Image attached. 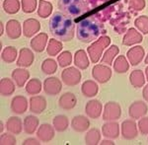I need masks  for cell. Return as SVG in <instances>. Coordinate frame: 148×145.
Masks as SVG:
<instances>
[{
  "label": "cell",
  "mask_w": 148,
  "mask_h": 145,
  "mask_svg": "<svg viewBox=\"0 0 148 145\" xmlns=\"http://www.w3.org/2000/svg\"><path fill=\"white\" fill-rule=\"evenodd\" d=\"M40 140L39 139V138H28V139H26L25 141L23 142V144L24 145H29V144H36V145H39V144H40Z\"/></svg>",
  "instance_id": "obj_47"
},
{
  "label": "cell",
  "mask_w": 148,
  "mask_h": 145,
  "mask_svg": "<svg viewBox=\"0 0 148 145\" xmlns=\"http://www.w3.org/2000/svg\"><path fill=\"white\" fill-rule=\"evenodd\" d=\"M142 95H143V98H144L145 101L148 102V85L144 87V89H143V92H142Z\"/></svg>",
  "instance_id": "obj_48"
},
{
  "label": "cell",
  "mask_w": 148,
  "mask_h": 145,
  "mask_svg": "<svg viewBox=\"0 0 148 145\" xmlns=\"http://www.w3.org/2000/svg\"><path fill=\"white\" fill-rule=\"evenodd\" d=\"M145 73H146V78H147V80H148V66L146 67V69H145Z\"/></svg>",
  "instance_id": "obj_51"
},
{
  "label": "cell",
  "mask_w": 148,
  "mask_h": 145,
  "mask_svg": "<svg viewBox=\"0 0 148 145\" xmlns=\"http://www.w3.org/2000/svg\"><path fill=\"white\" fill-rule=\"evenodd\" d=\"M130 81L134 88H140L144 85L145 78L141 70H134L130 75Z\"/></svg>",
  "instance_id": "obj_31"
},
{
  "label": "cell",
  "mask_w": 148,
  "mask_h": 145,
  "mask_svg": "<svg viewBox=\"0 0 148 145\" xmlns=\"http://www.w3.org/2000/svg\"><path fill=\"white\" fill-rule=\"evenodd\" d=\"M49 42V36L46 33H40L36 36L34 39L31 41V47L37 52H42L45 51L46 46Z\"/></svg>",
  "instance_id": "obj_20"
},
{
  "label": "cell",
  "mask_w": 148,
  "mask_h": 145,
  "mask_svg": "<svg viewBox=\"0 0 148 145\" xmlns=\"http://www.w3.org/2000/svg\"><path fill=\"white\" fill-rule=\"evenodd\" d=\"M61 79L67 86H75L81 80L80 71L75 67H68L61 73Z\"/></svg>",
  "instance_id": "obj_6"
},
{
  "label": "cell",
  "mask_w": 148,
  "mask_h": 145,
  "mask_svg": "<svg viewBox=\"0 0 148 145\" xmlns=\"http://www.w3.org/2000/svg\"><path fill=\"white\" fill-rule=\"evenodd\" d=\"M54 127L49 123H44L39 127L37 132V137L42 142H49L54 137Z\"/></svg>",
  "instance_id": "obj_13"
},
{
  "label": "cell",
  "mask_w": 148,
  "mask_h": 145,
  "mask_svg": "<svg viewBox=\"0 0 148 145\" xmlns=\"http://www.w3.org/2000/svg\"><path fill=\"white\" fill-rule=\"evenodd\" d=\"M135 26L138 30L143 34H148V17L147 16H140L135 20Z\"/></svg>",
  "instance_id": "obj_42"
},
{
  "label": "cell",
  "mask_w": 148,
  "mask_h": 145,
  "mask_svg": "<svg viewBox=\"0 0 148 145\" xmlns=\"http://www.w3.org/2000/svg\"><path fill=\"white\" fill-rule=\"evenodd\" d=\"M40 29V24L36 19H27L23 23V35L26 38H31L37 34Z\"/></svg>",
  "instance_id": "obj_16"
},
{
  "label": "cell",
  "mask_w": 148,
  "mask_h": 145,
  "mask_svg": "<svg viewBox=\"0 0 148 145\" xmlns=\"http://www.w3.org/2000/svg\"><path fill=\"white\" fill-rule=\"evenodd\" d=\"M1 58L4 62L12 63L17 58V49L14 47H7L2 51Z\"/></svg>",
  "instance_id": "obj_35"
},
{
  "label": "cell",
  "mask_w": 148,
  "mask_h": 145,
  "mask_svg": "<svg viewBox=\"0 0 148 145\" xmlns=\"http://www.w3.org/2000/svg\"><path fill=\"white\" fill-rule=\"evenodd\" d=\"M138 130L140 131V133L143 135L148 134V118H141L138 122Z\"/></svg>",
  "instance_id": "obj_45"
},
{
  "label": "cell",
  "mask_w": 148,
  "mask_h": 145,
  "mask_svg": "<svg viewBox=\"0 0 148 145\" xmlns=\"http://www.w3.org/2000/svg\"><path fill=\"white\" fill-rule=\"evenodd\" d=\"M3 9L7 14H16L20 10V1L19 0H4Z\"/></svg>",
  "instance_id": "obj_38"
},
{
  "label": "cell",
  "mask_w": 148,
  "mask_h": 145,
  "mask_svg": "<svg viewBox=\"0 0 148 145\" xmlns=\"http://www.w3.org/2000/svg\"><path fill=\"white\" fill-rule=\"evenodd\" d=\"M100 144H102V145H106V144H109V145H114V142L113 141V140H111V139H106V140H103V141H101V143Z\"/></svg>",
  "instance_id": "obj_49"
},
{
  "label": "cell",
  "mask_w": 148,
  "mask_h": 145,
  "mask_svg": "<svg viewBox=\"0 0 148 145\" xmlns=\"http://www.w3.org/2000/svg\"><path fill=\"white\" fill-rule=\"evenodd\" d=\"M52 123H53V127L56 131L62 132V131H65V130L68 128L69 120L66 116L58 115L52 120Z\"/></svg>",
  "instance_id": "obj_29"
},
{
  "label": "cell",
  "mask_w": 148,
  "mask_h": 145,
  "mask_svg": "<svg viewBox=\"0 0 148 145\" xmlns=\"http://www.w3.org/2000/svg\"><path fill=\"white\" fill-rule=\"evenodd\" d=\"M3 33H4V25H3V23L1 22V33H0V34L3 35Z\"/></svg>",
  "instance_id": "obj_50"
},
{
  "label": "cell",
  "mask_w": 148,
  "mask_h": 145,
  "mask_svg": "<svg viewBox=\"0 0 148 145\" xmlns=\"http://www.w3.org/2000/svg\"><path fill=\"white\" fill-rule=\"evenodd\" d=\"M128 68H130V64H128L127 60L123 55L119 56L116 59L114 64V69L118 73H125L128 70Z\"/></svg>",
  "instance_id": "obj_39"
},
{
  "label": "cell",
  "mask_w": 148,
  "mask_h": 145,
  "mask_svg": "<svg viewBox=\"0 0 148 145\" xmlns=\"http://www.w3.org/2000/svg\"><path fill=\"white\" fill-rule=\"evenodd\" d=\"M0 144L2 145H15L16 138L13 133H2L0 137Z\"/></svg>",
  "instance_id": "obj_44"
},
{
  "label": "cell",
  "mask_w": 148,
  "mask_h": 145,
  "mask_svg": "<svg viewBox=\"0 0 148 145\" xmlns=\"http://www.w3.org/2000/svg\"><path fill=\"white\" fill-rule=\"evenodd\" d=\"M6 129L13 134H20L24 129L22 120L18 116H11L6 122Z\"/></svg>",
  "instance_id": "obj_23"
},
{
  "label": "cell",
  "mask_w": 148,
  "mask_h": 145,
  "mask_svg": "<svg viewBox=\"0 0 148 145\" xmlns=\"http://www.w3.org/2000/svg\"><path fill=\"white\" fill-rule=\"evenodd\" d=\"M58 8L70 17H77L87 11L88 4L86 0H58Z\"/></svg>",
  "instance_id": "obj_3"
},
{
  "label": "cell",
  "mask_w": 148,
  "mask_h": 145,
  "mask_svg": "<svg viewBox=\"0 0 148 145\" xmlns=\"http://www.w3.org/2000/svg\"><path fill=\"white\" fill-rule=\"evenodd\" d=\"M77 104V99H76L75 95L73 93H64L62 96H60V98L58 100V106L59 108H61L62 110H72L74 107Z\"/></svg>",
  "instance_id": "obj_18"
},
{
  "label": "cell",
  "mask_w": 148,
  "mask_h": 145,
  "mask_svg": "<svg viewBox=\"0 0 148 145\" xmlns=\"http://www.w3.org/2000/svg\"><path fill=\"white\" fill-rule=\"evenodd\" d=\"M28 110V100L24 96H15L11 101V111L16 115H23Z\"/></svg>",
  "instance_id": "obj_11"
},
{
  "label": "cell",
  "mask_w": 148,
  "mask_h": 145,
  "mask_svg": "<svg viewBox=\"0 0 148 145\" xmlns=\"http://www.w3.org/2000/svg\"><path fill=\"white\" fill-rule=\"evenodd\" d=\"M57 69V63L54 59L52 58H47L45 59L42 63V70L45 74L51 75L53 74Z\"/></svg>",
  "instance_id": "obj_37"
},
{
  "label": "cell",
  "mask_w": 148,
  "mask_h": 145,
  "mask_svg": "<svg viewBox=\"0 0 148 145\" xmlns=\"http://www.w3.org/2000/svg\"><path fill=\"white\" fill-rule=\"evenodd\" d=\"M102 104L98 100H91L87 103L85 107L86 115L91 118H98L102 114Z\"/></svg>",
  "instance_id": "obj_17"
},
{
  "label": "cell",
  "mask_w": 148,
  "mask_h": 145,
  "mask_svg": "<svg viewBox=\"0 0 148 145\" xmlns=\"http://www.w3.org/2000/svg\"><path fill=\"white\" fill-rule=\"evenodd\" d=\"M47 109L46 98L42 96H33L30 99V111L35 115H40Z\"/></svg>",
  "instance_id": "obj_15"
},
{
  "label": "cell",
  "mask_w": 148,
  "mask_h": 145,
  "mask_svg": "<svg viewBox=\"0 0 148 145\" xmlns=\"http://www.w3.org/2000/svg\"><path fill=\"white\" fill-rule=\"evenodd\" d=\"M145 63L148 64V55L146 56V58H145Z\"/></svg>",
  "instance_id": "obj_52"
},
{
  "label": "cell",
  "mask_w": 148,
  "mask_h": 145,
  "mask_svg": "<svg viewBox=\"0 0 148 145\" xmlns=\"http://www.w3.org/2000/svg\"><path fill=\"white\" fill-rule=\"evenodd\" d=\"M6 34L11 40H16L20 38L22 34L20 22L17 20H9L6 24Z\"/></svg>",
  "instance_id": "obj_19"
},
{
  "label": "cell",
  "mask_w": 148,
  "mask_h": 145,
  "mask_svg": "<svg viewBox=\"0 0 148 145\" xmlns=\"http://www.w3.org/2000/svg\"><path fill=\"white\" fill-rule=\"evenodd\" d=\"M110 42H111V39L107 36H103L88 47V53L93 62L97 63L100 60L103 51L107 47H109Z\"/></svg>",
  "instance_id": "obj_4"
},
{
  "label": "cell",
  "mask_w": 148,
  "mask_h": 145,
  "mask_svg": "<svg viewBox=\"0 0 148 145\" xmlns=\"http://www.w3.org/2000/svg\"><path fill=\"white\" fill-rule=\"evenodd\" d=\"M3 128H4L3 127V122H1V132L3 131Z\"/></svg>",
  "instance_id": "obj_53"
},
{
  "label": "cell",
  "mask_w": 148,
  "mask_h": 145,
  "mask_svg": "<svg viewBox=\"0 0 148 145\" xmlns=\"http://www.w3.org/2000/svg\"><path fill=\"white\" fill-rule=\"evenodd\" d=\"M81 91H82V94L84 95L85 97H87V98H92V97L96 96L98 94L99 87H98L97 83L94 82L93 80H88V81H85L82 84Z\"/></svg>",
  "instance_id": "obj_27"
},
{
  "label": "cell",
  "mask_w": 148,
  "mask_h": 145,
  "mask_svg": "<svg viewBox=\"0 0 148 145\" xmlns=\"http://www.w3.org/2000/svg\"><path fill=\"white\" fill-rule=\"evenodd\" d=\"M49 30L54 38L62 42L71 41L75 34L73 20L62 12L53 13L49 20Z\"/></svg>",
  "instance_id": "obj_1"
},
{
  "label": "cell",
  "mask_w": 148,
  "mask_h": 145,
  "mask_svg": "<svg viewBox=\"0 0 148 145\" xmlns=\"http://www.w3.org/2000/svg\"><path fill=\"white\" fill-rule=\"evenodd\" d=\"M119 51H120V49H119V47L116 46H112L110 49L105 52L104 56H103V58L101 59V61L103 63H106V64H112L113 62L114 58L116 57V55L119 53Z\"/></svg>",
  "instance_id": "obj_40"
},
{
  "label": "cell",
  "mask_w": 148,
  "mask_h": 145,
  "mask_svg": "<svg viewBox=\"0 0 148 145\" xmlns=\"http://www.w3.org/2000/svg\"><path fill=\"white\" fill-rule=\"evenodd\" d=\"M144 56V49L141 47H134L127 51V58L132 65H137Z\"/></svg>",
  "instance_id": "obj_24"
},
{
  "label": "cell",
  "mask_w": 148,
  "mask_h": 145,
  "mask_svg": "<svg viewBox=\"0 0 148 145\" xmlns=\"http://www.w3.org/2000/svg\"><path fill=\"white\" fill-rule=\"evenodd\" d=\"M74 63L80 69H86L89 66V59H88L85 51L80 49V51H76L75 56H74Z\"/></svg>",
  "instance_id": "obj_30"
},
{
  "label": "cell",
  "mask_w": 148,
  "mask_h": 145,
  "mask_svg": "<svg viewBox=\"0 0 148 145\" xmlns=\"http://www.w3.org/2000/svg\"><path fill=\"white\" fill-rule=\"evenodd\" d=\"M102 133L106 138L114 139L118 138L120 135V125L114 120L106 122L102 127Z\"/></svg>",
  "instance_id": "obj_12"
},
{
  "label": "cell",
  "mask_w": 148,
  "mask_h": 145,
  "mask_svg": "<svg viewBox=\"0 0 148 145\" xmlns=\"http://www.w3.org/2000/svg\"><path fill=\"white\" fill-rule=\"evenodd\" d=\"M62 49V44L61 42H59L56 39H51L47 42V52L49 55L51 56H56Z\"/></svg>",
  "instance_id": "obj_32"
},
{
  "label": "cell",
  "mask_w": 148,
  "mask_h": 145,
  "mask_svg": "<svg viewBox=\"0 0 148 145\" xmlns=\"http://www.w3.org/2000/svg\"><path fill=\"white\" fill-rule=\"evenodd\" d=\"M92 75L95 80L103 84V83H106L110 80L112 76V70L109 66L98 64V65H95L94 68H93Z\"/></svg>",
  "instance_id": "obj_7"
},
{
  "label": "cell",
  "mask_w": 148,
  "mask_h": 145,
  "mask_svg": "<svg viewBox=\"0 0 148 145\" xmlns=\"http://www.w3.org/2000/svg\"><path fill=\"white\" fill-rule=\"evenodd\" d=\"M148 111L147 105L142 101H136L130 105L128 109V114L132 120H139L143 118Z\"/></svg>",
  "instance_id": "obj_10"
},
{
  "label": "cell",
  "mask_w": 148,
  "mask_h": 145,
  "mask_svg": "<svg viewBox=\"0 0 148 145\" xmlns=\"http://www.w3.org/2000/svg\"><path fill=\"white\" fill-rule=\"evenodd\" d=\"M72 61V54L70 51H63L57 56V62L61 67H66Z\"/></svg>",
  "instance_id": "obj_41"
},
{
  "label": "cell",
  "mask_w": 148,
  "mask_h": 145,
  "mask_svg": "<svg viewBox=\"0 0 148 145\" xmlns=\"http://www.w3.org/2000/svg\"><path fill=\"white\" fill-rule=\"evenodd\" d=\"M103 30L102 24L95 18L90 17L84 19L78 24L77 36L78 39L83 42H90L95 41Z\"/></svg>",
  "instance_id": "obj_2"
},
{
  "label": "cell",
  "mask_w": 148,
  "mask_h": 145,
  "mask_svg": "<svg viewBox=\"0 0 148 145\" xmlns=\"http://www.w3.org/2000/svg\"><path fill=\"white\" fill-rule=\"evenodd\" d=\"M121 106L116 102H108L105 105L104 111H103V120L106 122L116 120L121 118Z\"/></svg>",
  "instance_id": "obj_5"
},
{
  "label": "cell",
  "mask_w": 148,
  "mask_h": 145,
  "mask_svg": "<svg viewBox=\"0 0 148 145\" xmlns=\"http://www.w3.org/2000/svg\"><path fill=\"white\" fill-rule=\"evenodd\" d=\"M34 62V53L30 49L24 47L20 51L18 59H17V65L19 67H29Z\"/></svg>",
  "instance_id": "obj_14"
},
{
  "label": "cell",
  "mask_w": 148,
  "mask_h": 145,
  "mask_svg": "<svg viewBox=\"0 0 148 145\" xmlns=\"http://www.w3.org/2000/svg\"><path fill=\"white\" fill-rule=\"evenodd\" d=\"M37 0H22V10L25 13H33L37 9Z\"/></svg>",
  "instance_id": "obj_43"
},
{
  "label": "cell",
  "mask_w": 148,
  "mask_h": 145,
  "mask_svg": "<svg viewBox=\"0 0 148 145\" xmlns=\"http://www.w3.org/2000/svg\"><path fill=\"white\" fill-rule=\"evenodd\" d=\"M62 89L61 81L56 77H49L44 82V91L47 95L56 96L59 94Z\"/></svg>",
  "instance_id": "obj_9"
},
{
  "label": "cell",
  "mask_w": 148,
  "mask_h": 145,
  "mask_svg": "<svg viewBox=\"0 0 148 145\" xmlns=\"http://www.w3.org/2000/svg\"><path fill=\"white\" fill-rule=\"evenodd\" d=\"M90 127V120L84 116H76L71 120V127L77 132H84Z\"/></svg>",
  "instance_id": "obj_21"
},
{
  "label": "cell",
  "mask_w": 148,
  "mask_h": 145,
  "mask_svg": "<svg viewBox=\"0 0 148 145\" xmlns=\"http://www.w3.org/2000/svg\"><path fill=\"white\" fill-rule=\"evenodd\" d=\"M121 134L126 140L134 139L138 135V127L133 120H126L121 123Z\"/></svg>",
  "instance_id": "obj_8"
},
{
  "label": "cell",
  "mask_w": 148,
  "mask_h": 145,
  "mask_svg": "<svg viewBox=\"0 0 148 145\" xmlns=\"http://www.w3.org/2000/svg\"><path fill=\"white\" fill-rule=\"evenodd\" d=\"M15 92V85L14 82L9 78H3L0 82V93L3 97L12 96Z\"/></svg>",
  "instance_id": "obj_28"
},
{
  "label": "cell",
  "mask_w": 148,
  "mask_h": 145,
  "mask_svg": "<svg viewBox=\"0 0 148 145\" xmlns=\"http://www.w3.org/2000/svg\"><path fill=\"white\" fill-rule=\"evenodd\" d=\"M130 5L132 9L134 10H142L145 6V1L144 0H130Z\"/></svg>",
  "instance_id": "obj_46"
},
{
  "label": "cell",
  "mask_w": 148,
  "mask_h": 145,
  "mask_svg": "<svg viewBox=\"0 0 148 145\" xmlns=\"http://www.w3.org/2000/svg\"><path fill=\"white\" fill-rule=\"evenodd\" d=\"M51 12H52V5L51 2L46 1V0H40L38 15L40 18H47L51 16Z\"/></svg>",
  "instance_id": "obj_36"
},
{
  "label": "cell",
  "mask_w": 148,
  "mask_h": 145,
  "mask_svg": "<svg viewBox=\"0 0 148 145\" xmlns=\"http://www.w3.org/2000/svg\"><path fill=\"white\" fill-rule=\"evenodd\" d=\"M12 78L15 81L18 87H23L30 78V72L28 70L24 69L23 67H19L17 69H14L12 72Z\"/></svg>",
  "instance_id": "obj_22"
},
{
  "label": "cell",
  "mask_w": 148,
  "mask_h": 145,
  "mask_svg": "<svg viewBox=\"0 0 148 145\" xmlns=\"http://www.w3.org/2000/svg\"><path fill=\"white\" fill-rule=\"evenodd\" d=\"M101 140V131L98 128H92L87 132L85 136V142L88 145H96Z\"/></svg>",
  "instance_id": "obj_34"
},
{
  "label": "cell",
  "mask_w": 148,
  "mask_h": 145,
  "mask_svg": "<svg viewBox=\"0 0 148 145\" xmlns=\"http://www.w3.org/2000/svg\"><path fill=\"white\" fill-rule=\"evenodd\" d=\"M142 41V36L140 33H138L135 29H130L127 33L125 35L123 40V44L125 46H132L134 44H138Z\"/></svg>",
  "instance_id": "obj_26"
},
{
  "label": "cell",
  "mask_w": 148,
  "mask_h": 145,
  "mask_svg": "<svg viewBox=\"0 0 148 145\" xmlns=\"http://www.w3.org/2000/svg\"><path fill=\"white\" fill-rule=\"evenodd\" d=\"M42 82L39 79H37V78H34V79H31L27 83V85H26V92L29 95H31V96H35V95H38L42 91Z\"/></svg>",
  "instance_id": "obj_33"
},
{
  "label": "cell",
  "mask_w": 148,
  "mask_h": 145,
  "mask_svg": "<svg viewBox=\"0 0 148 145\" xmlns=\"http://www.w3.org/2000/svg\"><path fill=\"white\" fill-rule=\"evenodd\" d=\"M24 131L27 134H33L39 127V118L35 116H28L23 122Z\"/></svg>",
  "instance_id": "obj_25"
}]
</instances>
